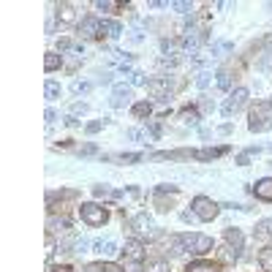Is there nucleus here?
<instances>
[{
  "instance_id": "f257e3e1",
  "label": "nucleus",
  "mask_w": 272,
  "mask_h": 272,
  "mask_svg": "<svg viewBox=\"0 0 272 272\" xmlns=\"http://www.w3.org/2000/svg\"><path fill=\"white\" fill-rule=\"evenodd\" d=\"M270 125H272V103H259L256 112L251 114L248 128H251L253 134H259V131H267Z\"/></svg>"
},
{
  "instance_id": "09e8293b",
  "label": "nucleus",
  "mask_w": 272,
  "mask_h": 272,
  "mask_svg": "<svg viewBox=\"0 0 272 272\" xmlns=\"http://www.w3.org/2000/svg\"><path fill=\"white\" fill-rule=\"evenodd\" d=\"M52 272H71V267H55Z\"/></svg>"
},
{
  "instance_id": "c9c22d12",
  "label": "nucleus",
  "mask_w": 272,
  "mask_h": 272,
  "mask_svg": "<svg viewBox=\"0 0 272 272\" xmlns=\"http://www.w3.org/2000/svg\"><path fill=\"white\" fill-rule=\"evenodd\" d=\"M103 123H106V120H103ZM103 123H90L88 125V134H98V131L103 128Z\"/></svg>"
},
{
  "instance_id": "20e7f679",
  "label": "nucleus",
  "mask_w": 272,
  "mask_h": 272,
  "mask_svg": "<svg viewBox=\"0 0 272 272\" xmlns=\"http://www.w3.org/2000/svg\"><path fill=\"white\" fill-rule=\"evenodd\" d=\"M218 210H221V207L212 199H207V196H196L193 199V212H196L199 221H212V218L218 215Z\"/></svg>"
},
{
  "instance_id": "de8ad7c7",
  "label": "nucleus",
  "mask_w": 272,
  "mask_h": 272,
  "mask_svg": "<svg viewBox=\"0 0 272 272\" xmlns=\"http://www.w3.org/2000/svg\"><path fill=\"white\" fill-rule=\"evenodd\" d=\"M66 123H68V125H79V120L74 117V114H68V117H66Z\"/></svg>"
},
{
  "instance_id": "cd10ccee",
  "label": "nucleus",
  "mask_w": 272,
  "mask_h": 272,
  "mask_svg": "<svg viewBox=\"0 0 272 272\" xmlns=\"http://www.w3.org/2000/svg\"><path fill=\"white\" fill-rule=\"evenodd\" d=\"M71 90L77 92V95H79V92H88V90H90V82H74Z\"/></svg>"
},
{
  "instance_id": "7ed1b4c3",
  "label": "nucleus",
  "mask_w": 272,
  "mask_h": 272,
  "mask_svg": "<svg viewBox=\"0 0 272 272\" xmlns=\"http://www.w3.org/2000/svg\"><path fill=\"white\" fill-rule=\"evenodd\" d=\"M79 215H82V221L88 223V226H103L106 218H109L101 204H82L79 207Z\"/></svg>"
},
{
  "instance_id": "9b49d317",
  "label": "nucleus",
  "mask_w": 272,
  "mask_h": 272,
  "mask_svg": "<svg viewBox=\"0 0 272 272\" xmlns=\"http://www.w3.org/2000/svg\"><path fill=\"white\" fill-rule=\"evenodd\" d=\"M131 226H134V231H136V234H150V215H147V212L136 215L134 221H131Z\"/></svg>"
},
{
  "instance_id": "c756f323",
  "label": "nucleus",
  "mask_w": 272,
  "mask_h": 272,
  "mask_svg": "<svg viewBox=\"0 0 272 272\" xmlns=\"http://www.w3.org/2000/svg\"><path fill=\"white\" fill-rule=\"evenodd\" d=\"M85 112H88V103H82V101L71 106V114H74V117H77V114H85Z\"/></svg>"
},
{
  "instance_id": "f704fd0d",
  "label": "nucleus",
  "mask_w": 272,
  "mask_h": 272,
  "mask_svg": "<svg viewBox=\"0 0 272 272\" xmlns=\"http://www.w3.org/2000/svg\"><path fill=\"white\" fill-rule=\"evenodd\" d=\"M125 139H142V131H139V128H128V131H125Z\"/></svg>"
},
{
  "instance_id": "bb28decb",
  "label": "nucleus",
  "mask_w": 272,
  "mask_h": 272,
  "mask_svg": "<svg viewBox=\"0 0 272 272\" xmlns=\"http://www.w3.org/2000/svg\"><path fill=\"white\" fill-rule=\"evenodd\" d=\"M199 44H201V38H199V36H188V38L182 41V46H185V49H190V52H193Z\"/></svg>"
},
{
  "instance_id": "4c0bfd02",
  "label": "nucleus",
  "mask_w": 272,
  "mask_h": 272,
  "mask_svg": "<svg viewBox=\"0 0 272 272\" xmlns=\"http://www.w3.org/2000/svg\"><path fill=\"white\" fill-rule=\"evenodd\" d=\"M150 272H166V264H164V262H155V264H150Z\"/></svg>"
},
{
  "instance_id": "2f4dec72",
  "label": "nucleus",
  "mask_w": 272,
  "mask_h": 272,
  "mask_svg": "<svg viewBox=\"0 0 272 272\" xmlns=\"http://www.w3.org/2000/svg\"><path fill=\"white\" fill-rule=\"evenodd\" d=\"M131 82H134V85H144L147 79H144V74H142V71H134V74H131Z\"/></svg>"
},
{
  "instance_id": "ea45409f",
  "label": "nucleus",
  "mask_w": 272,
  "mask_h": 272,
  "mask_svg": "<svg viewBox=\"0 0 272 272\" xmlns=\"http://www.w3.org/2000/svg\"><path fill=\"white\" fill-rule=\"evenodd\" d=\"M92 193H95V196H106L109 188H106V185H95V188H92Z\"/></svg>"
},
{
  "instance_id": "e433bc0d",
  "label": "nucleus",
  "mask_w": 272,
  "mask_h": 272,
  "mask_svg": "<svg viewBox=\"0 0 272 272\" xmlns=\"http://www.w3.org/2000/svg\"><path fill=\"white\" fill-rule=\"evenodd\" d=\"M88 248H90V240H85V237H82V240L77 242V251H79V253H85Z\"/></svg>"
},
{
  "instance_id": "a19ab883",
  "label": "nucleus",
  "mask_w": 272,
  "mask_h": 272,
  "mask_svg": "<svg viewBox=\"0 0 272 272\" xmlns=\"http://www.w3.org/2000/svg\"><path fill=\"white\" fill-rule=\"evenodd\" d=\"M57 46H60V52H68V49H74V46H71V41H68V38H60V44H57Z\"/></svg>"
},
{
  "instance_id": "0eeeda50",
  "label": "nucleus",
  "mask_w": 272,
  "mask_h": 272,
  "mask_svg": "<svg viewBox=\"0 0 272 272\" xmlns=\"http://www.w3.org/2000/svg\"><path fill=\"white\" fill-rule=\"evenodd\" d=\"M92 251L101 253V256H112V253H117V242L114 240H95L92 242Z\"/></svg>"
},
{
  "instance_id": "58836bf2",
  "label": "nucleus",
  "mask_w": 272,
  "mask_h": 272,
  "mask_svg": "<svg viewBox=\"0 0 272 272\" xmlns=\"http://www.w3.org/2000/svg\"><path fill=\"white\" fill-rule=\"evenodd\" d=\"M46 123H57V112H55V109H46Z\"/></svg>"
},
{
  "instance_id": "a878e982",
  "label": "nucleus",
  "mask_w": 272,
  "mask_h": 272,
  "mask_svg": "<svg viewBox=\"0 0 272 272\" xmlns=\"http://www.w3.org/2000/svg\"><path fill=\"white\" fill-rule=\"evenodd\" d=\"M150 109H153L150 103H136V106H134V114H136V117H147Z\"/></svg>"
},
{
  "instance_id": "9d476101",
  "label": "nucleus",
  "mask_w": 272,
  "mask_h": 272,
  "mask_svg": "<svg viewBox=\"0 0 272 272\" xmlns=\"http://www.w3.org/2000/svg\"><path fill=\"white\" fill-rule=\"evenodd\" d=\"M256 196L264 201H272V177H264L256 182Z\"/></svg>"
},
{
  "instance_id": "39448f33",
  "label": "nucleus",
  "mask_w": 272,
  "mask_h": 272,
  "mask_svg": "<svg viewBox=\"0 0 272 272\" xmlns=\"http://www.w3.org/2000/svg\"><path fill=\"white\" fill-rule=\"evenodd\" d=\"M245 101H248V90H245V88H237V90L229 95V101L223 103V117H231V114H237L242 106H245Z\"/></svg>"
},
{
  "instance_id": "f03ea898",
  "label": "nucleus",
  "mask_w": 272,
  "mask_h": 272,
  "mask_svg": "<svg viewBox=\"0 0 272 272\" xmlns=\"http://www.w3.org/2000/svg\"><path fill=\"white\" fill-rule=\"evenodd\" d=\"M182 242H185V251L196 253V256H204V253L212 251V240L207 234H182Z\"/></svg>"
},
{
  "instance_id": "f3484780",
  "label": "nucleus",
  "mask_w": 272,
  "mask_h": 272,
  "mask_svg": "<svg viewBox=\"0 0 272 272\" xmlns=\"http://www.w3.org/2000/svg\"><path fill=\"white\" fill-rule=\"evenodd\" d=\"M226 153V147H218V150H199V153H193L199 161H210V158H218V155Z\"/></svg>"
},
{
  "instance_id": "dca6fc26",
  "label": "nucleus",
  "mask_w": 272,
  "mask_h": 272,
  "mask_svg": "<svg viewBox=\"0 0 272 272\" xmlns=\"http://www.w3.org/2000/svg\"><path fill=\"white\" fill-rule=\"evenodd\" d=\"M44 92H46V101H57V98H60V85L49 79V82L44 85Z\"/></svg>"
},
{
  "instance_id": "2eb2a0df",
  "label": "nucleus",
  "mask_w": 272,
  "mask_h": 272,
  "mask_svg": "<svg viewBox=\"0 0 272 272\" xmlns=\"http://www.w3.org/2000/svg\"><path fill=\"white\" fill-rule=\"evenodd\" d=\"M79 30H82V36H88V38H90V36H98V30H101V22H98V19H85Z\"/></svg>"
},
{
  "instance_id": "4468645a",
  "label": "nucleus",
  "mask_w": 272,
  "mask_h": 272,
  "mask_svg": "<svg viewBox=\"0 0 272 272\" xmlns=\"http://www.w3.org/2000/svg\"><path fill=\"white\" fill-rule=\"evenodd\" d=\"M101 30L106 33L109 38H117L120 33H123V27H120V22H114V19H103L101 22Z\"/></svg>"
},
{
  "instance_id": "49530a36",
  "label": "nucleus",
  "mask_w": 272,
  "mask_h": 272,
  "mask_svg": "<svg viewBox=\"0 0 272 272\" xmlns=\"http://www.w3.org/2000/svg\"><path fill=\"white\" fill-rule=\"evenodd\" d=\"M88 272H103V267H101V264H90Z\"/></svg>"
},
{
  "instance_id": "4be33fe9",
  "label": "nucleus",
  "mask_w": 272,
  "mask_h": 272,
  "mask_svg": "<svg viewBox=\"0 0 272 272\" xmlns=\"http://www.w3.org/2000/svg\"><path fill=\"white\" fill-rule=\"evenodd\" d=\"M210 82H212V74H207V71H201L199 77H196V88H210Z\"/></svg>"
},
{
  "instance_id": "6ab92c4d",
  "label": "nucleus",
  "mask_w": 272,
  "mask_h": 272,
  "mask_svg": "<svg viewBox=\"0 0 272 272\" xmlns=\"http://www.w3.org/2000/svg\"><path fill=\"white\" fill-rule=\"evenodd\" d=\"M259 264L267 272H272V248H264V251L259 253Z\"/></svg>"
},
{
  "instance_id": "ddd939ff",
  "label": "nucleus",
  "mask_w": 272,
  "mask_h": 272,
  "mask_svg": "<svg viewBox=\"0 0 272 272\" xmlns=\"http://www.w3.org/2000/svg\"><path fill=\"white\" fill-rule=\"evenodd\" d=\"M253 237H256L259 242H267L272 237V221H262V223H259L256 231H253Z\"/></svg>"
},
{
  "instance_id": "393cba45",
  "label": "nucleus",
  "mask_w": 272,
  "mask_h": 272,
  "mask_svg": "<svg viewBox=\"0 0 272 272\" xmlns=\"http://www.w3.org/2000/svg\"><path fill=\"white\" fill-rule=\"evenodd\" d=\"M139 158H142V155H136V153H128V155H114V161H120V164H136Z\"/></svg>"
},
{
  "instance_id": "1a4fd4ad",
  "label": "nucleus",
  "mask_w": 272,
  "mask_h": 272,
  "mask_svg": "<svg viewBox=\"0 0 272 272\" xmlns=\"http://www.w3.org/2000/svg\"><path fill=\"white\" fill-rule=\"evenodd\" d=\"M123 253L131 259V262H139L142 253H144L142 251V242H139V240H128V242H125V248H123Z\"/></svg>"
},
{
  "instance_id": "72a5a7b5",
  "label": "nucleus",
  "mask_w": 272,
  "mask_h": 272,
  "mask_svg": "<svg viewBox=\"0 0 272 272\" xmlns=\"http://www.w3.org/2000/svg\"><path fill=\"white\" fill-rule=\"evenodd\" d=\"M172 8H177L180 14H188V11H190V3H172Z\"/></svg>"
},
{
  "instance_id": "f8f14e48",
  "label": "nucleus",
  "mask_w": 272,
  "mask_h": 272,
  "mask_svg": "<svg viewBox=\"0 0 272 272\" xmlns=\"http://www.w3.org/2000/svg\"><path fill=\"white\" fill-rule=\"evenodd\" d=\"M57 19L66 22V25H71V22L77 19V11H74V5H68V3L57 5Z\"/></svg>"
},
{
  "instance_id": "79ce46f5",
  "label": "nucleus",
  "mask_w": 272,
  "mask_h": 272,
  "mask_svg": "<svg viewBox=\"0 0 272 272\" xmlns=\"http://www.w3.org/2000/svg\"><path fill=\"white\" fill-rule=\"evenodd\" d=\"M248 161H251V155H248V153H242L240 158H237V164H240V166H248Z\"/></svg>"
},
{
  "instance_id": "7c9ffc66",
  "label": "nucleus",
  "mask_w": 272,
  "mask_h": 272,
  "mask_svg": "<svg viewBox=\"0 0 272 272\" xmlns=\"http://www.w3.org/2000/svg\"><path fill=\"white\" fill-rule=\"evenodd\" d=\"M218 88L229 90V74H218Z\"/></svg>"
},
{
  "instance_id": "37998d69",
  "label": "nucleus",
  "mask_w": 272,
  "mask_h": 272,
  "mask_svg": "<svg viewBox=\"0 0 272 272\" xmlns=\"http://www.w3.org/2000/svg\"><path fill=\"white\" fill-rule=\"evenodd\" d=\"M180 218H182V221H185V223H190V221H193V218H196V212H182V215H180Z\"/></svg>"
},
{
  "instance_id": "a211bd4d",
  "label": "nucleus",
  "mask_w": 272,
  "mask_h": 272,
  "mask_svg": "<svg viewBox=\"0 0 272 272\" xmlns=\"http://www.w3.org/2000/svg\"><path fill=\"white\" fill-rule=\"evenodd\" d=\"M226 240H229V245H234V251H242V234L237 229L226 231Z\"/></svg>"
},
{
  "instance_id": "6e6552de",
  "label": "nucleus",
  "mask_w": 272,
  "mask_h": 272,
  "mask_svg": "<svg viewBox=\"0 0 272 272\" xmlns=\"http://www.w3.org/2000/svg\"><path fill=\"white\" fill-rule=\"evenodd\" d=\"M147 90L153 92L158 101H166V90H169V82H164V79H153V82H147Z\"/></svg>"
},
{
  "instance_id": "473e14b6",
  "label": "nucleus",
  "mask_w": 272,
  "mask_h": 272,
  "mask_svg": "<svg viewBox=\"0 0 272 272\" xmlns=\"http://www.w3.org/2000/svg\"><path fill=\"white\" fill-rule=\"evenodd\" d=\"M270 66H272V57H262L259 60V71H270Z\"/></svg>"
},
{
  "instance_id": "c85d7f7f",
  "label": "nucleus",
  "mask_w": 272,
  "mask_h": 272,
  "mask_svg": "<svg viewBox=\"0 0 272 272\" xmlns=\"http://www.w3.org/2000/svg\"><path fill=\"white\" fill-rule=\"evenodd\" d=\"M123 272H144V267H142V262H128Z\"/></svg>"
},
{
  "instance_id": "a18cd8bd",
  "label": "nucleus",
  "mask_w": 272,
  "mask_h": 272,
  "mask_svg": "<svg viewBox=\"0 0 272 272\" xmlns=\"http://www.w3.org/2000/svg\"><path fill=\"white\" fill-rule=\"evenodd\" d=\"M103 272H123V270L114 267V264H103Z\"/></svg>"
},
{
  "instance_id": "423d86ee",
  "label": "nucleus",
  "mask_w": 272,
  "mask_h": 272,
  "mask_svg": "<svg viewBox=\"0 0 272 272\" xmlns=\"http://www.w3.org/2000/svg\"><path fill=\"white\" fill-rule=\"evenodd\" d=\"M114 98H112V106H128L131 103V88H125V85H114Z\"/></svg>"
},
{
  "instance_id": "c03bdc74",
  "label": "nucleus",
  "mask_w": 272,
  "mask_h": 272,
  "mask_svg": "<svg viewBox=\"0 0 272 272\" xmlns=\"http://www.w3.org/2000/svg\"><path fill=\"white\" fill-rule=\"evenodd\" d=\"M95 8L98 11H109V8H112V3H103V0H101V3H95Z\"/></svg>"
},
{
  "instance_id": "412c9836",
  "label": "nucleus",
  "mask_w": 272,
  "mask_h": 272,
  "mask_svg": "<svg viewBox=\"0 0 272 272\" xmlns=\"http://www.w3.org/2000/svg\"><path fill=\"white\" fill-rule=\"evenodd\" d=\"M46 226H49V234H55V231H66L68 223L63 221V218H60V221H57V218H49V223H46Z\"/></svg>"
},
{
  "instance_id": "b1692460",
  "label": "nucleus",
  "mask_w": 272,
  "mask_h": 272,
  "mask_svg": "<svg viewBox=\"0 0 272 272\" xmlns=\"http://www.w3.org/2000/svg\"><path fill=\"white\" fill-rule=\"evenodd\" d=\"M182 123H188V125H199V114L190 112V109H185V112H182Z\"/></svg>"
},
{
  "instance_id": "aec40b11",
  "label": "nucleus",
  "mask_w": 272,
  "mask_h": 272,
  "mask_svg": "<svg viewBox=\"0 0 272 272\" xmlns=\"http://www.w3.org/2000/svg\"><path fill=\"white\" fill-rule=\"evenodd\" d=\"M185 272H218V270L212 267V264H207V262H193Z\"/></svg>"
},
{
  "instance_id": "5701e85b",
  "label": "nucleus",
  "mask_w": 272,
  "mask_h": 272,
  "mask_svg": "<svg viewBox=\"0 0 272 272\" xmlns=\"http://www.w3.org/2000/svg\"><path fill=\"white\" fill-rule=\"evenodd\" d=\"M44 68H46V71H55V68H60V57H57V55H46Z\"/></svg>"
}]
</instances>
